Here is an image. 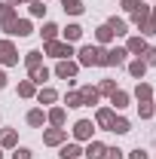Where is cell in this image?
<instances>
[{
    "label": "cell",
    "instance_id": "obj_1",
    "mask_svg": "<svg viewBox=\"0 0 156 159\" xmlns=\"http://www.w3.org/2000/svg\"><path fill=\"white\" fill-rule=\"evenodd\" d=\"M80 61L83 64H104V52L98 46H83L80 49Z\"/></svg>",
    "mask_w": 156,
    "mask_h": 159
},
{
    "label": "cell",
    "instance_id": "obj_2",
    "mask_svg": "<svg viewBox=\"0 0 156 159\" xmlns=\"http://www.w3.org/2000/svg\"><path fill=\"white\" fill-rule=\"evenodd\" d=\"M0 61H3V64H16V61H19L16 49H12V43H6V40L0 43Z\"/></svg>",
    "mask_w": 156,
    "mask_h": 159
},
{
    "label": "cell",
    "instance_id": "obj_3",
    "mask_svg": "<svg viewBox=\"0 0 156 159\" xmlns=\"http://www.w3.org/2000/svg\"><path fill=\"white\" fill-rule=\"evenodd\" d=\"M46 52H49V55H55V58H64V55H74V52H71V46H64V43H55V40H49Z\"/></svg>",
    "mask_w": 156,
    "mask_h": 159
},
{
    "label": "cell",
    "instance_id": "obj_4",
    "mask_svg": "<svg viewBox=\"0 0 156 159\" xmlns=\"http://www.w3.org/2000/svg\"><path fill=\"white\" fill-rule=\"evenodd\" d=\"M126 61V49H113V52H104V64H122Z\"/></svg>",
    "mask_w": 156,
    "mask_h": 159
},
{
    "label": "cell",
    "instance_id": "obj_5",
    "mask_svg": "<svg viewBox=\"0 0 156 159\" xmlns=\"http://www.w3.org/2000/svg\"><path fill=\"white\" fill-rule=\"evenodd\" d=\"M74 135H77V138H89V135H92V122H89V119H80L77 125H74Z\"/></svg>",
    "mask_w": 156,
    "mask_h": 159
},
{
    "label": "cell",
    "instance_id": "obj_6",
    "mask_svg": "<svg viewBox=\"0 0 156 159\" xmlns=\"http://www.w3.org/2000/svg\"><path fill=\"white\" fill-rule=\"evenodd\" d=\"M104 153H107V150H104V144H98V141H92L89 150H86V156H89V159H104Z\"/></svg>",
    "mask_w": 156,
    "mask_h": 159
},
{
    "label": "cell",
    "instance_id": "obj_7",
    "mask_svg": "<svg viewBox=\"0 0 156 159\" xmlns=\"http://www.w3.org/2000/svg\"><path fill=\"white\" fill-rule=\"evenodd\" d=\"M6 31H9V34H19V37H25V34H31V25H28V21H12Z\"/></svg>",
    "mask_w": 156,
    "mask_h": 159
},
{
    "label": "cell",
    "instance_id": "obj_8",
    "mask_svg": "<svg viewBox=\"0 0 156 159\" xmlns=\"http://www.w3.org/2000/svg\"><path fill=\"white\" fill-rule=\"evenodd\" d=\"M55 74H58V77H74V74H77V64H71V61H61L58 64V70H55Z\"/></svg>",
    "mask_w": 156,
    "mask_h": 159
},
{
    "label": "cell",
    "instance_id": "obj_9",
    "mask_svg": "<svg viewBox=\"0 0 156 159\" xmlns=\"http://www.w3.org/2000/svg\"><path fill=\"white\" fill-rule=\"evenodd\" d=\"M80 98H83V104H95L98 92H95V89H83V92H80Z\"/></svg>",
    "mask_w": 156,
    "mask_h": 159
},
{
    "label": "cell",
    "instance_id": "obj_10",
    "mask_svg": "<svg viewBox=\"0 0 156 159\" xmlns=\"http://www.w3.org/2000/svg\"><path fill=\"white\" fill-rule=\"evenodd\" d=\"M61 156H64V159H77L80 156V147H77V144H67V147L61 150Z\"/></svg>",
    "mask_w": 156,
    "mask_h": 159
},
{
    "label": "cell",
    "instance_id": "obj_11",
    "mask_svg": "<svg viewBox=\"0 0 156 159\" xmlns=\"http://www.w3.org/2000/svg\"><path fill=\"white\" fill-rule=\"evenodd\" d=\"M107 28H110L113 34H126V21H119V19H110V21H107Z\"/></svg>",
    "mask_w": 156,
    "mask_h": 159
},
{
    "label": "cell",
    "instance_id": "obj_12",
    "mask_svg": "<svg viewBox=\"0 0 156 159\" xmlns=\"http://www.w3.org/2000/svg\"><path fill=\"white\" fill-rule=\"evenodd\" d=\"M61 138H64V132H61V129H52V132H46V144H58Z\"/></svg>",
    "mask_w": 156,
    "mask_h": 159
},
{
    "label": "cell",
    "instance_id": "obj_13",
    "mask_svg": "<svg viewBox=\"0 0 156 159\" xmlns=\"http://www.w3.org/2000/svg\"><path fill=\"white\" fill-rule=\"evenodd\" d=\"M129 70H132V77H144L147 64H144V61H132V67H129Z\"/></svg>",
    "mask_w": 156,
    "mask_h": 159
},
{
    "label": "cell",
    "instance_id": "obj_14",
    "mask_svg": "<svg viewBox=\"0 0 156 159\" xmlns=\"http://www.w3.org/2000/svg\"><path fill=\"white\" fill-rule=\"evenodd\" d=\"M98 122L110 129V125H113V113H110V110H101V113H98Z\"/></svg>",
    "mask_w": 156,
    "mask_h": 159
},
{
    "label": "cell",
    "instance_id": "obj_15",
    "mask_svg": "<svg viewBox=\"0 0 156 159\" xmlns=\"http://www.w3.org/2000/svg\"><path fill=\"white\" fill-rule=\"evenodd\" d=\"M129 49H132V52H144V49H147V43H144L141 37H135V40H129Z\"/></svg>",
    "mask_w": 156,
    "mask_h": 159
},
{
    "label": "cell",
    "instance_id": "obj_16",
    "mask_svg": "<svg viewBox=\"0 0 156 159\" xmlns=\"http://www.w3.org/2000/svg\"><path fill=\"white\" fill-rule=\"evenodd\" d=\"M80 34H83V28H80V25H71V28L64 31V37H67V40H80Z\"/></svg>",
    "mask_w": 156,
    "mask_h": 159
},
{
    "label": "cell",
    "instance_id": "obj_17",
    "mask_svg": "<svg viewBox=\"0 0 156 159\" xmlns=\"http://www.w3.org/2000/svg\"><path fill=\"white\" fill-rule=\"evenodd\" d=\"M28 122L31 125H43V110H31L28 113Z\"/></svg>",
    "mask_w": 156,
    "mask_h": 159
},
{
    "label": "cell",
    "instance_id": "obj_18",
    "mask_svg": "<svg viewBox=\"0 0 156 159\" xmlns=\"http://www.w3.org/2000/svg\"><path fill=\"white\" fill-rule=\"evenodd\" d=\"M110 132H119V135H122V132H129V122H126V119H113Z\"/></svg>",
    "mask_w": 156,
    "mask_h": 159
},
{
    "label": "cell",
    "instance_id": "obj_19",
    "mask_svg": "<svg viewBox=\"0 0 156 159\" xmlns=\"http://www.w3.org/2000/svg\"><path fill=\"white\" fill-rule=\"evenodd\" d=\"M61 3H64V9H67V12H83L80 0H61Z\"/></svg>",
    "mask_w": 156,
    "mask_h": 159
},
{
    "label": "cell",
    "instance_id": "obj_20",
    "mask_svg": "<svg viewBox=\"0 0 156 159\" xmlns=\"http://www.w3.org/2000/svg\"><path fill=\"white\" fill-rule=\"evenodd\" d=\"M49 119H52L55 125H61V122H64V110H61V107H55V110L49 113Z\"/></svg>",
    "mask_w": 156,
    "mask_h": 159
},
{
    "label": "cell",
    "instance_id": "obj_21",
    "mask_svg": "<svg viewBox=\"0 0 156 159\" xmlns=\"http://www.w3.org/2000/svg\"><path fill=\"white\" fill-rule=\"evenodd\" d=\"M40 34H43L46 40H55V34H58V28H55V25H46V28H43Z\"/></svg>",
    "mask_w": 156,
    "mask_h": 159
},
{
    "label": "cell",
    "instance_id": "obj_22",
    "mask_svg": "<svg viewBox=\"0 0 156 159\" xmlns=\"http://www.w3.org/2000/svg\"><path fill=\"white\" fill-rule=\"evenodd\" d=\"M0 144H3V147H12V144H16V132H3Z\"/></svg>",
    "mask_w": 156,
    "mask_h": 159
},
{
    "label": "cell",
    "instance_id": "obj_23",
    "mask_svg": "<svg viewBox=\"0 0 156 159\" xmlns=\"http://www.w3.org/2000/svg\"><path fill=\"white\" fill-rule=\"evenodd\" d=\"M28 67H40V52H28Z\"/></svg>",
    "mask_w": 156,
    "mask_h": 159
},
{
    "label": "cell",
    "instance_id": "obj_24",
    "mask_svg": "<svg viewBox=\"0 0 156 159\" xmlns=\"http://www.w3.org/2000/svg\"><path fill=\"white\" fill-rule=\"evenodd\" d=\"M110 95H113V104H117V107H126V92H110Z\"/></svg>",
    "mask_w": 156,
    "mask_h": 159
},
{
    "label": "cell",
    "instance_id": "obj_25",
    "mask_svg": "<svg viewBox=\"0 0 156 159\" xmlns=\"http://www.w3.org/2000/svg\"><path fill=\"white\" fill-rule=\"evenodd\" d=\"M110 37H113V31H110L107 25H104V28H98V40H101V43H104V40H110Z\"/></svg>",
    "mask_w": 156,
    "mask_h": 159
},
{
    "label": "cell",
    "instance_id": "obj_26",
    "mask_svg": "<svg viewBox=\"0 0 156 159\" xmlns=\"http://www.w3.org/2000/svg\"><path fill=\"white\" fill-rule=\"evenodd\" d=\"M31 74H34V80H37V83H43V80L49 77V74H46V67H34Z\"/></svg>",
    "mask_w": 156,
    "mask_h": 159
},
{
    "label": "cell",
    "instance_id": "obj_27",
    "mask_svg": "<svg viewBox=\"0 0 156 159\" xmlns=\"http://www.w3.org/2000/svg\"><path fill=\"white\" fill-rule=\"evenodd\" d=\"M144 64H156V49H144Z\"/></svg>",
    "mask_w": 156,
    "mask_h": 159
},
{
    "label": "cell",
    "instance_id": "obj_28",
    "mask_svg": "<svg viewBox=\"0 0 156 159\" xmlns=\"http://www.w3.org/2000/svg\"><path fill=\"white\" fill-rule=\"evenodd\" d=\"M138 98H141V101L150 98V86H138Z\"/></svg>",
    "mask_w": 156,
    "mask_h": 159
},
{
    "label": "cell",
    "instance_id": "obj_29",
    "mask_svg": "<svg viewBox=\"0 0 156 159\" xmlns=\"http://www.w3.org/2000/svg\"><path fill=\"white\" fill-rule=\"evenodd\" d=\"M40 101H46V104H49V101H55V92H52V89H46V92H40Z\"/></svg>",
    "mask_w": 156,
    "mask_h": 159
},
{
    "label": "cell",
    "instance_id": "obj_30",
    "mask_svg": "<svg viewBox=\"0 0 156 159\" xmlns=\"http://www.w3.org/2000/svg\"><path fill=\"white\" fill-rule=\"evenodd\" d=\"M31 92H34V86H31V83H21V86H19V95H31Z\"/></svg>",
    "mask_w": 156,
    "mask_h": 159
},
{
    "label": "cell",
    "instance_id": "obj_31",
    "mask_svg": "<svg viewBox=\"0 0 156 159\" xmlns=\"http://www.w3.org/2000/svg\"><path fill=\"white\" fill-rule=\"evenodd\" d=\"M104 156H107V159H122V150H117V147H113V150H107Z\"/></svg>",
    "mask_w": 156,
    "mask_h": 159
},
{
    "label": "cell",
    "instance_id": "obj_32",
    "mask_svg": "<svg viewBox=\"0 0 156 159\" xmlns=\"http://www.w3.org/2000/svg\"><path fill=\"white\" fill-rule=\"evenodd\" d=\"M12 159H31V150H16Z\"/></svg>",
    "mask_w": 156,
    "mask_h": 159
},
{
    "label": "cell",
    "instance_id": "obj_33",
    "mask_svg": "<svg viewBox=\"0 0 156 159\" xmlns=\"http://www.w3.org/2000/svg\"><path fill=\"white\" fill-rule=\"evenodd\" d=\"M150 113H153V107H150V104H141V119H147Z\"/></svg>",
    "mask_w": 156,
    "mask_h": 159
},
{
    "label": "cell",
    "instance_id": "obj_34",
    "mask_svg": "<svg viewBox=\"0 0 156 159\" xmlns=\"http://www.w3.org/2000/svg\"><path fill=\"white\" fill-rule=\"evenodd\" d=\"M101 92H117V89H113V83H110V80H104V83H101Z\"/></svg>",
    "mask_w": 156,
    "mask_h": 159
},
{
    "label": "cell",
    "instance_id": "obj_35",
    "mask_svg": "<svg viewBox=\"0 0 156 159\" xmlns=\"http://www.w3.org/2000/svg\"><path fill=\"white\" fill-rule=\"evenodd\" d=\"M43 9H46L43 3H34V6H31V12H34V16H43Z\"/></svg>",
    "mask_w": 156,
    "mask_h": 159
},
{
    "label": "cell",
    "instance_id": "obj_36",
    "mask_svg": "<svg viewBox=\"0 0 156 159\" xmlns=\"http://www.w3.org/2000/svg\"><path fill=\"white\" fill-rule=\"evenodd\" d=\"M129 159H147V153H144V150H135V153H132Z\"/></svg>",
    "mask_w": 156,
    "mask_h": 159
},
{
    "label": "cell",
    "instance_id": "obj_37",
    "mask_svg": "<svg viewBox=\"0 0 156 159\" xmlns=\"http://www.w3.org/2000/svg\"><path fill=\"white\" fill-rule=\"evenodd\" d=\"M3 86H6V74H0V89H3Z\"/></svg>",
    "mask_w": 156,
    "mask_h": 159
},
{
    "label": "cell",
    "instance_id": "obj_38",
    "mask_svg": "<svg viewBox=\"0 0 156 159\" xmlns=\"http://www.w3.org/2000/svg\"><path fill=\"white\" fill-rule=\"evenodd\" d=\"M153 21H156V9H153Z\"/></svg>",
    "mask_w": 156,
    "mask_h": 159
},
{
    "label": "cell",
    "instance_id": "obj_39",
    "mask_svg": "<svg viewBox=\"0 0 156 159\" xmlns=\"http://www.w3.org/2000/svg\"><path fill=\"white\" fill-rule=\"evenodd\" d=\"M34 3H40V0H34Z\"/></svg>",
    "mask_w": 156,
    "mask_h": 159
}]
</instances>
